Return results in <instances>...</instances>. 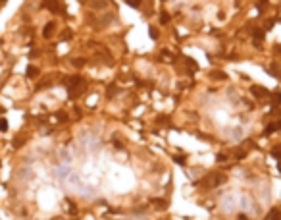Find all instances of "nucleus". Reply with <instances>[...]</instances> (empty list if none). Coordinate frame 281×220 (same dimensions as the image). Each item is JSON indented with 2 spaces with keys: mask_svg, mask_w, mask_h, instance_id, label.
I'll use <instances>...</instances> for the list:
<instances>
[{
  "mask_svg": "<svg viewBox=\"0 0 281 220\" xmlns=\"http://www.w3.org/2000/svg\"><path fill=\"white\" fill-rule=\"evenodd\" d=\"M64 83L67 85V89H69V97H71V98H75V97H77V93H79V89L85 85L83 77H67Z\"/></svg>",
  "mask_w": 281,
  "mask_h": 220,
  "instance_id": "f257e3e1",
  "label": "nucleus"
},
{
  "mask_svg": "<svg viewBox=\"0 0 281 220\" xmlns=\"http://www.w3.org/2000/svg\"><path fill=\"white\" fill-rule=\"evenodd\" d=\"M221 182H225V176L223 174H210L200 182V185H204V189H212V187H218Z\"/></svg>",
  "mask_w": 281,
  "mask_h": 220,
  "instance_id": "f03ea898",
  "label": "nucleus"
},
{
  "mask_svg": "<svg viewBox=\"0 0 281 220\" xmlns=\"http://www.w3.org/2000/svg\"><path fill=\"white\" fill-rule=\"evenodd\" d=\"M250 93L256 98H260V101H270V97H272V95H270V91H268L266 87H262V85H252L250 87Z\"/></svg>",
  "mask_w": 281,
  "mask_h": 220,
  "instance_id": "7ed1b4c3",
  "label": "nucleus"
},
{
  "mask_svg": "<svg viewBox=\"0 0 281 220\" xmlns=\"http://www.w3.org/2000/svg\"><path fill=\"white\" fill-rule=\"evenodd\" d=\"M44 8H48L52 14H64V8L60 6L58 0H44Z\"/></svg>",
  "mask_w": 281,
  "mask_h": 220,
  "instance_id": "20e7f679",
  "label": "nucleus"
},
{
  "mask_svg": "<svg viewBox=\"0 0 281 220\" xmlns=\"http://www.w3.org/2000/svg\"><path fill=\"white\" fill-rule=\"evenodd\" d=\"M150 203H152V205L158 208V211H166V208H168V203H166L164 199H152Z\"/></svg>",
  "mask_w": 281,
  "mask_h": 220,
  "instance_id": "39448f33",
  "label": "nucleus"
},
{
  "mask_svg": "<svg viewBox=\"0 0 281 220\" xmlns=\"http://www.w3.org/2000/svg\"><path fill=\"white\" fill-rule=\"evenodd\" d=\"M156 125H164V128H170L171 125V120L168 116H158L156 118Z\"/></svg>",
  "mask_w": 281,
  "mask_h": 220,
  "instance_id": "423d86ee",
  "label": "nucleus"
},
{
  "mask_svg": "<svg viewBox=\"0 0 281 220\" xmlns=\"http://www.w3.org/2000/svg\"><path fill=\"white\" fill-rule=\"evenodd\" d=\"M277 129H281V122H273V124H270L266 128V133H273V132H277Z\"/></svg>",
  "mask_w": 281,
  "mask_h": 220,
  "instance_id": "0eeeda50",
  "label": "nucleus"
},
{
  "mask_svg": "<svg viewBox=\"0 0 281 220\" xmlns=\"http://www.w3.org/2000/svg\"><path fill=\"white\" fill-rule=\"evenodd\" d=\"M270 98H272V104H273V106H277V104H281V91H275V93H273V95L270 97Z\"/></svg>",
  "mask_w": 281,
  "mask_h": 220,
  "instance_id": "6e6552de",
  "label": "nucleus"
},
{
  "mask_svg": "<svg viewBox=\"0 0 281 220\" xmlns=\"http://www.w3.org/2000/svg\"><path fill=\"white\" fill-rule=\"evenodd\" d=\"M262 39H264V29H256V31H254V43L260 45Z\"/></svg>",
  "mask_w": 281,
  "mask_h": 220,
  "instance_id": "1a4fd4ad",
  "label": "nucleus"
},
{
  "mask_svg": "<svg viewBox=\"0 0 281 220\" xmlns=\"http://www.w3.org/2000/svg\"><path fill=\"white\" fill-rule=\"evenodd\" d=\"M268 220H281V211H277V208H273V211L268 214Z\"/></svg>",
  "mask_w": 281,
  "mask_h": 220,
  "instance_id": "9d476101",
  "label": "nucleus"
},
{
  "mask_svg": "<svg viewBox=\"0 0 281 220\" xmlns=\"http://www.w3.org/2000/svg\"><path fill=\"white\" fill-rule=\"evenodd\" d=\"M52 31H54V23H48V25L44 27V33H43V35L46 37V39H48V37H52V35H54Z\"/></svg>",
  "mask_w": 281,
  "mask_h": 220,
  "instance_id": "9b49d317",
  "label": "nucleus"
},
{
  "mask_svg": "<svg viewBox=\"0 0 281 220\" xmlns=\"http://www.w3.org/2000/svg\"><path fill=\"white\" fill-rule=\"evenodd\" d=\"M210 75L214 77V79H220V81H223V79H227V75H225V73H223V72H212Z\"/></svg>",
  "mask_w": 281,
  "mask_h": 220,
  "instance_id": "f8f14e48",
  "label": "nucleus"
},
{
  "mask_svg": "<svg viewBox=\"0 0 281 220\" xmlns=\"http://www.w3.org/2000/svg\"><path fill=\"white\" fill-rule=\"evenodd\" d=\"M37 75H39V70L33 68V66H29L27 68V77H37Z\"/></svg>",
  "mask_w": 281,
  "mask_h": 220,
  "instance_id": "ddd939ff",
  "label": "nucleus"
},
{
  "mask_svg": "<svg viewBox=\"0 0 281 220\" xmlns=\"http://www.w3.org/2000/svg\"><path fill=\"white\" fill-rule=\"evenodd\" d=\"M0 132H8V120L6 118H0Z\"/></svg>",
  "mask_w": 281,
  "mask_h": 220,
  "instance_id": "4468645a",
  "label": "nucleus"
},
{
  "mask_svg": "<svg viewBox=\"0 0 281 220\" xmlns=\"http://www.w3.org/2000/svg\"><path fill=\"white\" fill-rule=\"evenodd\" d=\"M256 8H258V12H262V10H266V8H268V0H258Z\"/></svg>",
  "mask_w": 281,
  "mask_h": 220,
  "instance_id": "2eb2a0df",
  "label": "nucleus"
},
{
  "mask_svg": "<svg viewBox=\"0 0 281 220\" xmlns=\"http://www.w3.org/2000/svg\"><path fill=\"white\" fill-rule=\"evenodd\" d=\"M272 156H275V158H281V145L273 147V151H272Z\"/></svg>",
  "mask_w": 281,
  "mask_h": 220,
  "instance_id": "dca6fc26",
  "label": "nucleus"
},
{
  "mask_svg": "<svg viewBox=\"0 0 281 220\" xmlns=\"http://www.w3.org/2000/svg\"><path fill=\"white\" fill-rule=\"evenodd\" d=\"M131 8H140V0H125Z\"/></svg>",
  "mask_w": 281,
  "mask_h": 220,
  "instance_id": "f3484780",
  "label": "nucleus"
},
{
  "mask_svg": "<svg viewBox=\"0 0 281 220\" xmlns=\"http://www.w3.org/2000/svg\"><path fill=\"white\" fill-rule=\"evenodd\" d=\"M73 66L75 68H83V66H85V60H83V58H75L73 60Z\"/></svg>",
  "mask_w": 281,
  "mask_h": 220,
  "instance_id": "a211bd4d",
  "label": "nucleus"
},
{
  "mask_svg": "<svg viewBox=\"0 0 281 220\" xmlns=\"http://www.w3.org/2000/svg\"><path fill=\"white\" fill-rule=\"evenodd\" d=\"M173 160L177 162V164H185V162H187V160H185V158H183V156H181V155H177V156H173Z\"/></svg>",
  "mask_w": 281,
  "mask_h": 220,
  "instance_id": "6ab92c4d",
  "label": "nucleus"
},
{
  "mask_svg": "<svg viewBox=\"0 0 281 220\" xmlns=\"http://www.w3.org/2000/svg\"><path fill=\"white\" fill-rule=\"evenodd\" d=\"M148 31H150V39H158V31H156L154 27H150Z\"/></svg>",
  "mask_w": 281,
  "mask_h": 220,
  "instance_id": "aec40b11",
  "label": "nucleus"
},
{
  "mask_svg": "<svg viewBox=\"0 0 281 220\" xmlns=\"http://www.w3.org/2000/svg\"><path fill=\"white\" fill-rule=\"evenodd\" d=\"M160 19H162V23H168L170 22V15L166 14V12H162V18H160Z\"/></svg>",
  "mask_w": 281,
  "mask_h": 220,
  "instance_id": "412c9836",
  "label": "nucleus"
},
{
  "mask_svg": "<svg viewBox=\"0 0 281 220\" xmlns=\"http://www.w3.org/2000/svg\"><path fill=\"white\" fill-rule=\"evenodd\" d=\"M235 155H237V158H244V155H247V151H243V149H241V151H237Z\"/></svg>",
  "mask_w": 281,
  "mask_h": 220,
  "instance_id": "4be33fe9",
  "label": "nucleus"
},
{
  "mask_svg": "<svg viewBox=\"0 0 281 220\" xmlns=\"http://www.w3.org/2000/svg\"><path fill=\"white\" fill-rule=\"evenodd\" d=\"M64 33H66V35H64V39H71V31H69V29H66Z\"/></svg>",
  "mask_w": 281,
  "mask_h": 220,
  "instance_id": "5701e85b",
  "label": "nucleus"
},
{
  "mask_svg": "<svg viewBox=\"0 0 281 220\" xmlns=\"http://www.w3.org/2000/svg\"><path fill=\"white\" fill-rule=\"evenodd\" d=\"M225 158H227L225 155H218V160H220V162H223V160H225Z\"/></svg>",
  "mask_w": 281,
  "mask_h": 220,
  "instance_id": "b1692460",
  "label": "nucleus"
},
{
  "mask_svg": "<svg viewBox=\"0 0 281 220\" xmlns=\"http://www.w3.org/2000/svg\"><path fill=\"white\" fill-rule=\"evenodd\" d=\"M0 112H4V108H2V106H0Z\"/></svg>",
  "mask_w": 281,
  "mask_h": 220,
  "instance_id": "393cba45",
  "label": "nucleus"
}]
</instances>
